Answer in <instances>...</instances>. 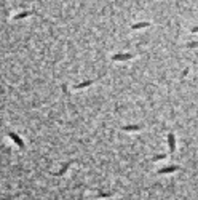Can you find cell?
<instances>
[{"label": "cell", "instance_id": "1", "mask_svg": "<svg viewBox=\"0 0 198 200\" xmlns=\"http://www.w3.org/2000/svg\"><path fill=\"white\" fill-rule=\"evenodd\" d=\"M168 146H169V154L176 152V136L173 133H168Z\"/></svg>", "mask_w": 198, "mask_h": 200}, {"label": "cell", "instance_id": "2", "mask_svg": "<svg viewBox=\"0 0 198 200\" xmlns=\"http://www.w3.org/2000/svg\"><path fill=\"white\" fill-rule=\"evenodd\" d=\"M180 170V167H177V165H169V167H165L161 168V170H158V175H169V173H174Z\"/></svg>", "mask_w": 198, "mask_h": 200}, {"label": "cell", "instance_id": "3", "mask_svg": "<svg viewBox=\"0 0 198 200\" xmlns=\"http://www.w3.org/2000/svg\"><path fill=\"white\" fill-rule=\"evenodd\" d=\"M131 58H133L131 53H117V55L112 56V59L114 61H128V59H131Z\"/></svg>", "mask_w": 198, "mask_h": 200}, {"label": "cell", "instance_id": "4", "mask_svg": "<svg viewBox=\"0 0 198 200\" xmlns=\"http://www.w3.org/2000/svg\"><path fill=\"white\" fill-rule=\"evenodd\" d=\"M8 136L11 138L13 141H15V143H16V146H18V147L24 149V141H22V139H21V138H19V136H18V135H16V133H13V131H10V133H8Z\"/></svg>", "mask_w": 198, "mask_h": 200}, {"label": "cell", "instance_id": "5", "mask_svg": "<svg viewBox=\"0 0 198 200\" xmlns=\"http://www.w3.org/2000/svg\"><path fill=\"white\" fill-rule=\"evenodd\" d=\"M141 128H142V125H126L121 130L123 131H138V130H141Z\"/></svg>", "mask_w": 198, "mask_h": 200}, {"label": "cell", "instance_id": "6", "mask_svg": "<svg viewBox=\"0 0 198 200\" xmlns=\"http://www.w3.org/2000/svg\"><path fill=\"white\" fill-rule=\"evenodd\" d=\"M93 82H94V80H86V82H81V83H78V85H75L74 88H75V90H81V88H86V87L93 85Z\"/></svg>", "mask_w": 198, "mask_h": 200}, {"label": "cell", "instance_id": "7", "mask_svg": "<svg viewBox=\"0 0 198 200\" xmlns=\"http://www.w3.org/2000/svg\"><path fill=\"white\" fill-rule=\"evenodd\" d=\"M150 26V23H147V21H144V23H136V24H133L131 26V29H144V27H149Z\"/></svg>", "mask_w": 198, "mask_h": 200}, {"label": "cell", "instance_id": "8", "mask_svg": "<svg viewBox=\"0 0 198 200\" xmlns=\"http://www.w3.org/2000/svg\"><path fill=\"white\" fill-rule=\"evenodd\" d=\"M69 167H70V162H67V163H66V165H64V167H62V168H61V170H59V171H56V173H53V175H54V176H62V175H64V173H66L67 170H69Z\"/></svg>", "mask_w": 198, "mask_h": 200}, {"label": "cell", "instance_id": "9", "mask_svg": "<svg viewBox=\"0 0 198 200\" xmlns=\"http://www.w3.org/2000/svg\"><path fill=\"white\" fill-rule=\"evenodd\" d=\"M32 15V11H22V13H18V15L15 16V18L13 19H16V21H18V19H22V18H27V16H30Z\"/></svg>", "mask_w": 198, "mask_h": 200}, {"label": "cell", "instance_id": "10", "mask_svg": "<svg viewBox=\"0 0 198 200\" xmlns=\"http://www.w3.org/2000/svg\"><path fill=\"white\" fill-rule=\"evenodd\" d=\"M166 158V154H158L155 157H152V162H158V160H165Z\"/></svg>", "mask_w": 198, "mask_h": 200}, {"label": "cell", "instance_id": "11", "mask_svg": "<svg viewBox=\"0 0 198 200\" xmlns=\"http://www.w3.org/2000/svg\"><path fill=\"white\" fill-rule=\"evenodd\" d=\"M187 46L189 48H195V46H198V42H190V43H187Z\"/></svg>", "mask_w": 198, "mask_h": 200}, {"label": "cell", "instance_id": "12", "mask_svg": "<svg viewBox=\"0 0 198 200\" xmlns=\"http://www.w3.org/2000/svg\"><path fill=\"white\" fill-rule=\"evenodd\" d=\"M192 34H198V26H195V27L192 29Z\"/></svg>", "mask_w": 198, "mask_h": 200}]
</instances>
